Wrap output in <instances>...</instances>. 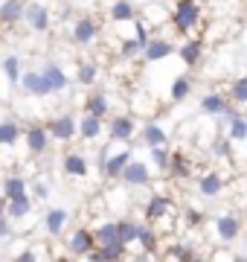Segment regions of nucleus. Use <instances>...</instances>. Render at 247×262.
<instances>
[{
	"instance_id": "2",
	"label": "nucleus",
	"mask_w": 247,
	"mask_h": 262,
	"mask_svg": "<svg viewBox=\"0 0 247 262\" xmlns=\"http://www.w3.org/2000/svg\"><path fill=\"white\" fill-rule=\"evenodd\" d=\"M20 24H27L32 32L44 35V32H50V27H53V18H50V9L44 3L32 0V3H23V18H20Z\"/></svg>"
},
{
	"instance_id": "16",
	"label": "nucleus",
	"mask_w": 247,
	"mask_h": 262,
	"mask_svg": "<svg viewBox=\"0 0 247 262\" xmlns=\"http://www.w3.org/2000/svg\"><path fill=\"white\" fill-rule=\"evenodd\" d=\"M41 76H44V82L50 84V94H64L67 88H70V76H67L56 61H47V64L41 67Z\"/></svg>"
},
{
	"instance_id": "6",
	"label": "nucleus",
	"mask_w": 247,
	"mask_h": 262,
	"mask_svg": "<svg viewBox=\"0 0 247 262\" xmlns=\"http://www.w3.org/2000/svg\"><path fill=\"white\" fill-rule=\"evenodd\" d=\"M44 128H47V134L56 137L58 143H70L76 137V117H73V114H61L56 120H50Z\"/></svg>"
},
{
	"instance_id": "1",
	"label": "nucleus",
	"mask_w": 247,
	"mask_h": 262,
	"mask_svg": "<svg viewBox=\"0 0 247 262\" xmlns=\"http://www.w3.org/2000/svg\"><path fill=\"white\" fill-rule=\"evenodd\" d=\"M169 24L178 35H192L195 29L204 24V15H201V3L198 0H178L169 9Z\"/></svg>"
},
{
	"instance_id": "37",
	"label": "nucleus",
	"mask_w": 247,
	"mask_h": 262,
	"mask_svg": "<svg viewBox=\"0 0 247 262\" xmlns=\"http://www.w3.org/2000/svg\"><path fill=\"white\" fill-rule=\"evenodd\" d=\"M93 239L96 245H108V242H116V222H102V225H96L93 230Z\"/></svg>"
},
{
	"instance_id": "12",
	"label": "nucleus",
	"mask_w": 247,
	"mask_h": 262,
	"mask_svg": "<svg viewBox=\"0 0 247 262\" xmlns=\"http://www.w3.org/2000/svg\"><path fill=\"white\" fill-rule=\"evenodd\" d=\"M171 198L169 195H163V192H154L152 198H149V201H145V222H149V225H154V222H163V219H166V215L171 213Z\"/></svg>"
},
{
	"instance_id": "7",
	"label": "nucleus",
	"mask_w": 247,
	"mask_h": 262,
	"mask_svg": "<svg viewBox=\"0 0 247 262\" xmlns=\"http://www.w3.org/2000/svg\"><path fill=\"white\" fill-rule=\"evenodd\" d=\"M198 111L207 114V117H227L230 111H236L233 105H230V99L224 94H215V91H209V94L201 96L198 102Z\"/></svg>"
},
{
	"instance_id": "4",
	"label": "nucleus",
	"mask_w": 247,
	"mask_h": 262,
	"mask_svg": "<svg viewBox=\"0 0 247 262\" xmlns=\"http://www.w3.org/2000/svg\"><path fill=\"white\" fill-rule=\"evenodd\" d=\"M99 35V20L93 15H79L76 24H73V44L79 47H90Z\"/></svg>"
},
{
	"instance_id": "48",
	"label": "nucleus",
	"mask_w": 247,
	"mask_h": 262,
	"mask_svg": "<svg viewBox=\"0 0 247 262\" xmlns=\"http://www.w3.org/2000/svg\"><path fill=\"white\" fill-rule=\"evenodd\" d=\"M82 259H85V262H102V259H99V253H96V251L85 253V256H82Z\"/></svg>"
},
{
	"instance_id": "46",
	"label": "nucleus",
	"mask_w": 247,
	"mask_h": 262,
	"mask_svg": "<svg viewBox=\"0 0 247 262\" xmlns=\"http://www.w3.org/2000/svg\"><path fill=\"white\" fill-rule=\"evenodd\" d=\"M32 195L38 198V201H47V198H50V189H47V184H41V181H35V187H32Z\"/></svg>"
},
{
	"instance_id": "31",
	"label": "nucleus",
	"mask_w": 247,
	"mask_h": 262,
	"mask_svg": "<svg viewBox=\"0 0 247 262\" xmlns=\"http://www.w3.org/2000/svg\"><path fill=\"white\" fill-rule=\"evenodd\" d=\"M140 140H143L145 146H163V143L169 140V134H166L157 122H145L143 128H140Z\"/></svg>"
},
{
	"instance_id": "30",
	"label": "nucleus",
	"mask_w": 247,
	"mask_h": 262,
	"mask_svg": "<svg viewBox=\"0 0 247 262\" xmlns=\"http://www.w3.org/2000/svg\"><path fill=\"white\" fill-rule=\"evenodd\" d=\"M20 134H23L20 122H15V120H3V122H0V146L12 149V146L20 140Z\"/></svg>"
},
{
	"instance_id": "36",
	"label": "nucleus",
	"mask_w": 247,
	"mask_h": 262,
	"mask_svg": "<svg viewBox=\"0 0 247 262\" xmlns=\"http://www.w3.org/2000/svg\"><path fill=\"white\" fill-rule=\"evenodd\" d=\"M189 94H192V79L189 76H178V79L171 82V91H169L171 102H183Z\"/></svg>"
},
{
	"instance_id": "41",
	"label": "nucleus",
	"mask_w": 247,
	"mask_h": 262,
	"mask_svg": "<svg viewBox=\"0 0 247 262\" xmlns=\"http://www.w3.org/2000/svg\"><path fill=\"white\" fill-rule=\"evenodd\" d=\"M230 99H233V105H244L247 102V76H238L236 82H233Z\"/></svg>"
},
{
	"instance_id": "15",
	"label": "nucleus",
	"mask_w": 247,
	"mask_h": 262,
	"mask_svg": "<svg viewBox=\"0 0 247 262\" xmlns=\"http://www.w3.org/2000/svg\"><path fill=\"white\" fill-rule=\"evenodd\" d=\"M178 56H181V61L186 67H198L201 58H204V38H201V35H189L181 47H178Z\"/></svg>"
},
{
	"instance_id": "20",
	"label": "nucleus",
	"mask_w": 247,
	"mask_h": 262,
	"mask_svg": "<svg viewBox=\"0 0 247 262\" xmlns=\"http://www.w3.org/2000/svg\"><path fill=\"white\" fill-rule=\"evenodd\" d=\"M61 169H64L67 178H85L90 163H87L85 155H79V151H67L64 160H61Z\"/></svg>"
},
{
	"instance_id": "42",
	"label": "nucleus",
	"mask_w": 247,
	"mask_h": 262,
	"mask_svg": "<svg viewBox=\"0 0 247 262\" xmlns=\"http://www.w3.org/2000/svg\"><path fill=\"white\" fill-rule=\"evenodd\" d=\"M212 155H215L218 160H233V158H236V155H233V143H230L227 137H218V140H215Z\"/></svg>"
},
{
	"instance_id": "38",
	"label": "nucleus",
	"mask_w": 247,
	"mask_h": 262,
	"mask_svg": "<svg viewBox=\"0 0 247 262\" xmlns=\"http://www.w3.org/2000/svg\"><path fill=\"white\" fill-rule=\"evenodd\" d=\"M195 256V248L189 242H171L169 245V259L171 262H189Z\"/></svg>"
},
{
	"instance_id": "47",
	"label": "nucleus",
	"mask_w": 247,
	"mask_h": 262,
	"mask_svg": "<svg viewBox=\"0 0 247 262\" xmlns=\"http://www.w3.org/2000/svg\"><path fill=\"white\" fill-rule=\"evenodd\" d=\"M131 262H154V253H149V251H143L140 256H134Z\"/></svg>"
},
{
	"instance_id": "45",
	"label": "nucleus",
	"mask_w": 247,
	"mask_h": 262,
	"mask_svg": "<svg viewBox=\"0 0 247 262\" xmlns=\"http://www.w3.org/2000/svg\"><path fill=\"white\" fill-rule=\"evenodd\" d=\"M12 233H15V227H12V222L6 219V215H0V239H9Z\"/></svg>"
},
{
	"instance_id": "35",
	"label": "nucleus",
	"mask_w": 247,
	"mask_h": 262,
	"mask_svg": "<svg viewBox=\"0 0 247 262\" xmlns=\"http://www.w3.org/2000/svg\"><path fill=\"white\" fill-rule=\"evenodd\" d=\"M143 47H145V44H143V41H137L134 35L122 38V44H119V58H122V61H134V58L143 53Z\"/></svg>"
},
{
	"instance_id": "19",
	"label": "nucleus",
	"mask_w": 247,
	"mask_h": 262,
	"mask_svg": "<svg viewBox=\"0 0 247 262\" xmlns=\"http://www.w3.org/2000/svg\"><path fill=\"white\" fill-rule=\"evenodd\" d=\"M29 213H32V198L27 192H20L15 198H6V219H9L12 225L20 222V219H27Z\"/></svg>"
},
{
	"instance_id": "29",
	"label": "nucleus",
	"mask_w": 247,
	"mask_h": 262,
	"mask_svg": "<svg viewBox=\"0 0 247 262\" xmlns=\"http://www.w3.org/2000/svg\"><path fill=\"white\" fill-rule=\"evenodd\" d=\"M108 111H111V102H108V96H105V94H90L85 99V114H90V117L105 120Z\"/></svg>"
},
{
	"instance_id": "28",
	"label": "nucleus",
	"mask_w": 247,
	"mask_h": 262,
	"mask_svg": "<svg viewBox=\"0 0 247 262\" xmlns=\"http://www.w3.org/2000/svg\"><path fill=\"white\" fill-rule=\"evenodd\" d=\"M137 242L143 245V251L154 253L157 245H160V236H157V230H154L149 222H140V225H137Z\"/></svg>"
},
{
	"instance_id": "14",
	"label": "nucleus",
	"mask_w": 247,
	"mask_h": 262,
	"mask_svg": "<svg viewBox=\"0 0 247 262\" xmlns=\"http://www.w3.org/2000/svg\"><path fill=\"white\" fill-rule=\"evenodd\" d=\"M18 84H20V91H23L27 96H38V99L50 96V84L44 82L41 70H29V73H20Z\"/></svg>"
},
{
	"instance_id": "49",
	"label": "nucleus",
	"mask_w": 247,
	"mask_h": 262,
	"mask_svg": "<svg viewBox=\"0 0 247 262\" xmlns=\"http://www.w3.org/2000/svg\"><path fill=\"white\" fill-rule=\"evenodd\" d=\"M0 215H6V198L0 195Z\"/></svg>"
},
{
	"instance_id": "23",
	"label": "nucleus",
	"mask_w": 247,
	"mask_h": 262,
	"mask_svg": "<svg viewBox=\"0 0 247 262\" xmlns=\"http://www.w3.org/2000/svg\"><path fill=\"white\" fill-rule=\"evenodd\" d=\"M230 143H241L247 140V120L241 117V111H230L227 114V134H224Z\"/></svg>"
},
{
	"instance_id": "50",
	"label": "nucleus",
	"mask_w": 247,
	"mask_h": 262,
	"mask_svg": "<svg viewBox=\"0 0 247 262\" xmlns=\"http://www.w3.org/2000/svg\"><path fill=\"white\" fill-rule=\"evenodd\" d=\"M56 262H76V256H58Z\"/></svg>"
},
{
	"instance_id": "5",
	"label": "nucleus",
	"mask_w": 247,
	"mask_h": 262,
	"mask_svg": "<svg viewBox=\"0 0 247 262\" xmlns=\"http://www.w3.org/2000/svg\"><path fill=\"white\" fill-rule=\"evenodd\" d=\"M119 181H125L128 187H149L152 184V169H149V163L131 158L125 163V169L119 172Z\"/></svg>"
},
{
	"instance_id": "22",
	"label": "nucleus",
	"mask_w": 247,
	"mask_h": 262,
	"mask_svg": "<svg viewBox=\"0 0 247 262\" xmlns=\"http://www.w3.org/2000/svg\"><path fill=\"white\" fill-rule=\"evenodd\" d=\"M23 18V0H0V24L3 27H18Z\"/></svg>"
},
{
	"instance_id": "44",
	"label": "nucleus",
	"mask_w": 247,
	"mask_h": 262,
	"mask_svg": "<svg viewBox=\"0 0 247 262\" xmlns=\"http://www.w3.org/2000/svg\"><path fill=\"white\" fill-rule=\"evenodd\" d=\"M12 262H38V251L35 248H27V251H20Z\"/></svg>"
},
{
	"instance_id": "17",
	"label": "nucleus",
	"mask_w": 247,
	"mask_h": 262,
	"mask_svg": "<svg viewBox=\"0 0 247 262\" xmlns=\"http://www.w3.org/2000/svg\"><path fill=\"white\" fill-rule=\"evenodd\" d=\"M20 140H27V149L29 155H44L50 146V134L44 125H29V128H23V134H20Z\"/></svg>"
},
{
	"instance_id": "39",
	"label": "nucleus",
	"mask_w": 247,
	"mask_h": 262,
	"mask_svg": "<svg viewBox=\"0 0 247 262\" xmlns=\"http://www.w3.org/2000/svg\"><path fill=\"white\" fill-rule=\"evenodd\" d=\"M0 67H3L9 84H18V79H20V58L18 56H6L3 61H0Z\"/></svg>"
},
{
	"instance_id": "9",
	"label": "nucleus",
	"mask_w": 247,
	"mask_h": 262,
	"mask_svg": "<svg viewBox=\"0 0 247 262\" xmlns=\"http://www.w3.org/2000/svg\"><path fill=\"white\" fill-rule=\"evenodd\" d=\"M140 56H143V61H163V58L175 56V44H171L169 38L149 35V41H145V47Z\"/></svg>"
},
{
	"instance_id": "26",
	"label": "nucleus",
	"mask_w": 247,
	"mask_h": 262,
	"mask_svg": "<svg viewBox=\"0 0 247 262\" xmlns=\"http://www.w3.org/2000/svg\"><path fill=\"white\" fill-rule=\"evenodd\" d=\"M44 227H47L50 236H61L67 227V210H61V207H53L47 215H44Z\"/></svg>"
},
{
	"instance_id": "10",
	"label": "nucleus",
	"mask_w": 247,
	"mask_h": 262,
	"mask_svg": "<svg viewBox=\"0 0 247 262\" xmlns=\"http://www.w3.org/2000/svg\"><path fill=\"white\" fill-rule=\"evenodd\" d=\"M212 227H215V236H218V242L230 245V242H236L238 233H241V219L233 213H224L218 215L215 222H212Z\"/></svg>"
},
{
	"instance_id": "24",
	"label": "nucleus",
	"mask_w": 247,
	"mask_h": 262,
	"mask_svg": "<svg viewBox=\"0 0 247 262\" xmlns=\"http://www.w3.org/2000/svg\"><path fill=\"white\" fill-rule=\"evenodd\" d=\"M137 18L143 20V24H152V27H160V24H166L169 20V9L163 6V3H145L143 9H137Z\"/></svg>"
},
{
	"instance_id": "21",
	"label": "nucleus",
	"mask_w": 247,
	"mask_h": 262,
	"mask_svg": "<svg viewBox=\"0 0 247 262\" xmlns=\"http://www.w3.org/2000/svg\"><path fill=\"white\" fill-rule=\"evenodd\" d=\"M105 128V120L99 117H90V114H82V120H76V134L82 140H96Z\"/></svg>"
},
{
	"instance_id": "43",
	"label": "nucleus",
	"mask_w": 247,
	"mask_h": 262,
	"mask_svg": "<svg viewBox=\"0 0 247 262\" xmlns=\"http://www.w3.org/2000/svg\"><path fill=\"white\" fill-rule=\"evenodd\" d=\"M186 225H189V227H201V225H204V213L195 210V207H186Z\"/></svg>"
},
{
	"instance_id": "32",
	"label": "nucleus",
	"mask_w": 247,
	"mask_h": 262,
	"mask_svg": "<svg viewBox=\"0 0 247 262\" xmlns=\"http://www.w3.org/2000/svg\"><path fill=\"white\" fill-rule=\"evenodd\" d=\"M96 79H99V64L96 61H82L79 64V73H76V82L82 88H93Z\"/></svg>"
},
{
	"instance_id": "11",
	"label": "nucleus",
	"mask_w": 247,
	"mask_h": 262,
	"mask_svg": "<svg viewBox=\"0 0 247 262\" xmlns=\"http://www.w3.org/2000/svg\"><path fill=\"white\" fill-rule=\"evenodd\" d=\"M131 158H134L131 149H122V151H116V155H108V151H105L102 163H99V169H102V178L116 181V178H119V172L125 169V163H128Z\"/></svg>"
},
{
	"instance_id": "34",
	"label": "nucleus",
	"mask_w": 247,
	"mask_h": 262,
	"mask_svg": "<svg viewBox=\"0 0 247 262\" xmlns=\"http://www.w3.org/2000/svg\"><path fill=\"white\" fill-rule=\"evenodd\" d=\"M20 192H27V178H23V175H6V178H3V192H0V195L15 198V195H20Z\"/></svg>"
},
{
	"instance_id": "25",
	"label": "nucleus",
	"mask_w": 247,
	"mask_h": 262,
	"mask_svg": "<svg viewBox=\"0 0 247 262\" xmlns=\"http://www.w3.org/2000/svg\"><path fill=\"white\" fill-rule=\"evenodd\" d=\"M166 172H169L175 181L189 178L192 166H189V160H186V155H181V151H169V166H166Z\"/></svg>"
},
{
	"instance_id": "27",
	"label": "nucleus",
	"mask_w": 247,
	"mask_h": 262,
	"mask_svg": "<svg viewBox=\"0 0 247 262\" xmlns=\"http://www.w3.org/2000/svg\"><path fill=\"white\" fill-rule=\"evenodd\" d=\"M93 251L99 253V259H102V262H122L125 253H128V245H122V242H108V245H96Z\"/></svg>"
},
{
	"instance_id": "13",
	"label": "nucleus",
	"mask_w": 247,
	"mask_h": 262,
	"mask_svg": "<svg viewBox=\"0 0 247 262\" xmlns=\"http://www.w3.org/2000/svg\"><path fill=\"white\" fill-rule=\"evenodd\" d=\"M195 189H198V195L204 198H218L224 189H227V181H224V175H218V172H204L198 181H195Z\"/></svg>"
},
{
	"instance_id": "3",
	"label": "nucleus",
	"mask_w": 247,
	"mask_h": 262,
	"mask_svg": "<svg viewBox=\"0 0 247 262\" xmlns=\"http://www.w3.org/2000/svg\"><path fill=\"white\" fill-rule=\"evenodd\" d=\"M137 134V120H134L131 114H116L111 117L108 122V137L116 143H131V137Z\"/></svg>"
},
{
	"instance_id": "51",
	"label": "nucleus",
	"mask_w": 247,
	"mask_h": 262,
	"mask_svg": "<svg viewBox=\"0 0 247 262\" xmlns=\"http://www.w3.org/2000/svg\"><path fill=\"white\" fill-rule=\"evenodd\" d=\"M189 262H207V259H201L198 253H195V256H192V259H189Z\"/></svg>"
},
{
	"instance_id": "8",
	"label": "nucleus",
	"mask_w": 247,
	"mask_h": 262,
	"mask_svg": "<svg viewBox=\"0 0 247 262\" xmlns=\"http://www.w3.org/2000/svg\"><path fill=\"white\" fill-rule=\"evenodd\" d=\"M96 248V239L93 233H90V227H76L73 233H70V239H67V251H70V256H76V259H82L85 253H90Z\"/></svg>"
},
{
	"instance_id": "40",
	"label": "nucleus",
	"mask_w": 247,
	"mask_h": 262,
	"mask_svg": "<svg viewBox=\"0 0 247 262\" xmlns=\"http://www.w3.org/2000/svg\"><path fill=\"white\" fill-rule=\"evenodd\" d=\"M149 158H152V163L160 172H166V166H169V149H166V143L163 146H149Z\"/></svg>"
},
{
	"instance_id": "18",
	"label": "nucleus",
	"mask_w": 247,
	"mask_h": 262,
	"mask_svg": "<svg viewBox=\"0 0 247 262\" xmlns=\"http://www.w3.org/2000/svg\"><path fill=\"white\" fill-rule=\"evenodd\" d=\"M134 18H137V3L134 0H111V6H108L111 24H131Z\"/></svg>"
},
{
	"instance_id": "33",
	"label": "nucleus",
	"mask_w": 247,
	"mask_h": 262,
	"mask_svg": "<svg viewBox=\"0 0 247 262\" xmlns=\"http://www.w3.org/2000/svg\"><path fill=\"white\" fill-rule=\"evenodd\" d=\"M137 225H140V222H134V219L116 222V242H122V245L137 242Z\"/></svg>"
}]
</instances>
